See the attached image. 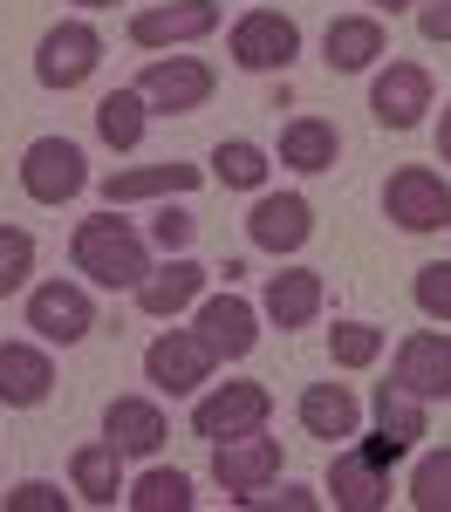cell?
Returning <instances> with one entry per match:
<instances>
[{"label":"cell","instance_id":"1","mask_svg":"<svg viewBox=\"0 0 451 512\" xmlns=\"http://www.w3.org/2000/svg\"><path fill=\"white\" fill-rule=\"evenodd\" d=\"M69 260H76V274H89L96 287H130V294H137V280L151 274L144 233H137L130 219H117V205L96 212V219H82L76 239H69Z\"/></svg>","mask_w":451,"mask_h":512},{"label":"cell","instance_id":"2","mask_svg":"<svg viewBox=\"0 0 451 512\" xmlns=\"http://www.w3.org/2000/svg\"><path fill=\"white\" fill-rule=\"evenodd\" d=\"M383 219H390L397 233H445L451 226V185L431 164H404V171H390V185H383Z\"/></svg>","mask_w":451,"mask_h":512},{"label":"cell","instance_id":"3","mask_svg":"<svg viewBox=\"0 0 451 512\" xmlns=\"http://www.w3.org/2000/svg\"><path fill=\"white\" fill-rule=\"evenodd\" d=\"M103 62V35L89 21H55L35 48V82L41 89H82Z\"/></svg>","mask_w":451,"mask_h":512},{"label":"cell","instance_id":"4","mask_svg":"<svg viewBox=\"0 0 451 512\" xmlns=\"http://www.w3.org/2000/svg\"><path fill=\"white\" fill-rule=\"evenodd\" d=\"M82 185H89L82 144H69V137H35L21 151V192L35 198V205H69Z\"/></svg>","mask_w":451,"mask_h":512},{"label":"cell","instance_id":"5","mask_svg":"<svg viewBox=\"0 0 451 512\" xmlns=\"http://www.w3.org/2000/svg\"><path fill=\"white\" fill-rule=\"evenodd\" d=\"M212 89H219V76L205 69L199 55H158V62L137 76V96H144L151 110H164V117H192V110H205Z\"/></svg>","mask_w":451,"mask_h":512},{"label":"cell","instance_id":"6","mask_svg":"<svg viewBox=\"0 0 451 512\" xmlns=\"http://www.w3.org/2000/svg\"><path fill=\"white\" fill-rule=\"evenodd\" d=\"M267 417H274V396H267V383H219L212 396H199L192 431H199L205 444H226V437L267 431Z\"/></svg>","mask_w":451,"mask_h":512},{"label":"cell","instance_id":"7","mask_svg":"<svg viewBox=\"0 0 451 512\" xmlns=\"http://www.w3.org/2000/svg\"><path fill=\"white\" fill-rule=\"evenodd\" d=\"M226 55H233L240 69H253V76H267V69H287V62L301 55V28H294L287 14H274V7H253V14H240V21H233V35H226Z\"/></svg>","mask_w":451,"mask_h":512},{"label":"cell","instance_id":"8","mask_svg":"<svg viewBox=\"0 0 451 512\" xmlns=\"http://www.w3.org/2000/svg\"><path fill=\"white\" fill-rule=\"evenodd\" d=\"M212 362H219V355L199 342V328H164L158 342L144 349V376H151L164 396H192L205 376H212Z\"/></svg>","mask_w":451,"mask_h":512},{"label":"cell","instance_id":"9","mask_svg":"<svg viewBox=\"0 0 451 512\" xmlns=\"http://www.w3.org/2000/svg\"><path fill=\"white\" fill-rule=\"evenodd\" d=\"M212 478H219V492H260V485H274L281 478V437L267 431H246V437H226V444H212Z\"/></svg>","mask_w":451,"mask_h":512},{"label":"cell","instance_id":"10","mask_svg":"<svg viewBox=\"0 0 451 512\" xmlns=\"http://www.w3.org/2000/svg\"><path fill=\"white\" fill-rule=\"evenodd\" d=\"M28 328H35L41 342H82L89 328H96V301L82 294L76 280H41L35 294H28Z\"/></svg>","mask_w":451,"mask_h":512},{"label":"cell","instance_id":"11","mask_svg":"<svg viewBox=\"0 0 451 512\" xmlns=\"http://www.w3.org/2000/svg\"><path fill=\"white\" fill-rule=\"evenodd\" d=\"M390 383L417 390L424 403L451 396V335L445 328H417V335H404V342H397V362H390Z\"/></svg>","mask_w":451,"mask_h":512},{"label":"cell","instance_id":"12","mask_svg":"<svg viewBox=\"0 0 451 512\" xmlns=\"http://www.w3.org/2000/svg\"><path fill=\"white\" fill-rule=\"evenodd\" d=\"M308 233H315V205L301 192H267V198H253V212H246V239L260 253H301Z\"/></svg>","mask_w":451,"mask_h":512},{"label":"cell","instance_id":"13","mask_svg":"<svg viewBox=\"0 0 451 512\" xmlns=\"http://www.w3.org/2000/svg\"><path fill=\"white\" fill-rule=\"evenodd\" d=\"M424 110H431V69L424 62H390L383 76L369 82V117L383 130H410Z\"/></svg>","mask_w":451,"mask_h":512},{"label":"cell","instance_id":"14","mask_svg":"<svg viewBox=\"0 0 451 512\" xmlns=\"http://www.w3.org/2000/svg\"><path fill=\"white\" fill-rule=\"evenodd\" d=\"M219 28V0H164V7H144L130 21V41L137 48H178V41H199Z\"/></svg>","mask_w":451,"mask_h":512},{"label":"cell","instance_id":"15","mask_svg":"<svg viewBox=\"0 0 451 512\" xmlns=\"http://www.w3.org/2000/svg\"><path fill=\"white\" fill-rule=\"evenodd\" d=\"M328 499L342 512H383L390 506V465H376L363 444L335 451V465H328Z\"/></svg>","mask_w":451,"mask_h":512},{"label":"cell","instance_id":"16","mask_svg":"<svg viewBox=\"0 0 451 512\" xmlns=\"http://www.w3.org/2000/svg\"><path fill=\"white\" fill-rule=\"evenodd\" d=\"M199 342L219 362H240V355H253V342H260V315L246 308L240 294H205L199 301Z\"/></svg>","mask_w":451,"mask_h":512},{"label":"cell","instance_id":"17","mask_svg":"<svg viewBox=\"0 0 451 512\" xmlns=\"http://www.w3.org/2000/svg\"><path fill=\"white\" fill-rule=\"evenodd\" d=\"M205 280H212V274H205L199 260L171 253L164 267H151V274L137 280V308H144V315H158V321H171L178 308H192V301L205 294Z\"/></svg>","mask_w":451,"mask_h":512},{"label":"cell","instance_id":"18","mask_svg":"<svg viewBox=\"0 0 451 512\" xmlns=\"http://www.w3.org/2000/svg\"><path fill=\"white\" fill-rule=\"evenodd\" d=\"M103 437L117 444L123 458H158L171 431H164V410L151 396H117V403L103 410Z\"/></svg>","mask_w":451,"mask_h":512},{"label":"cell","instance_id":"19","mask_svg":"<svg viewBox=\"0 0 451 512\" xmlns=\"http://www.w3.org/2000/svg\"><path fill=\"white\" fill-rule=\"evenodd\" d=\"M55 390V362L48 349H28V342H0V403L7 410H35Z\"/></svg>","mask_w":451,"mask_h":512},{"label":"cell","instance_id":"20","mask_svg":"<svg viewBox=\"0 0 451 512\" xmlns=\"http://www.w3.org/2000/svg\"><path fill=\"white\" fill-rule=\"evenodd\" d=\"M301 431L322 437V444H342V437L363 431V403L349 383H308L301 390Z\"/></svg>","mask_w":451,"mask_h":512},{"label":"cell","instance_id":"21","mask_svg":"<svg viewBox=\"0 0 451 512\" xmlns=\"http://www.w3.org/2000/svg\"><path fill=\"white\" fill-rule=\"evenodd\" d=\"M205 185V171L199 164H137V171H110L103 178V205H130V198H158V192H171V198H185V192H199Z\"/></svg>","mask_w":451,"mask_h":512},{"label":"cell","instance_id":"22","mask_svg":"<svg viewBox=\"0 0 451 512\" xmlns=\"http://www.w3.org/2000/svg\"><path fill=\"white\" fill-rule=\"evenodd\" d=\"M260 315L274 321V328H308V321L322 315V274L315 267H287V274L267 280V294H260Z\"/></svg>","mask_w":451,"mask_h":512},{"label":"cell","instance_id":"23","mask_svg":"<svg viewBox=\"0 0 451 512\" xmlns=\"http://www.w3.org/2000/svg\"><path fill=\"white\" fill-rule=\"evenodd\" d=\"M383 48H390V35H383V21H376V14H342V21H328V35H322L328 69H342V76L369 69Z\"/></svg>","mask_w":451,"mask_h":512},{"label":"cell","instance_id":"24","mask_svg":"<svg viewBox=\"0 0 451 512\" xmlns=\"http://www.w3.org/2000/svg\"><path fill=\"white\" fill-rule=\"evenodd\" d=\"M335 151H342V137H335L328 117H294L281 130V164L287 171H335Z\"/></svg>","mask_w":451,"mask_h":512},{"label":"cell","instance_id":"25","mask_svg":"<svg viewBox=\"0 0 451 512\" xmlns=\"http://www.w3.org/2000/svg\"><path fill=\"white\" fill-rule=\"evenodd\" d=\"M69 478H76V492L89 506H117L123 492V451L103 437V444H82L76 458H69Z\"/></svg>","mask_w":451,"mask_h":512},{"label":"cell","instance_id":"26","mask_svg":"<svg viewBox=\"0 0 451 512\" xmlns=\"http://www.w3.org/2000/svg\"><path fill=\"white\" fill-rule=\"evenodd\" d=\"M144 130H151V103H144L137 89H110V96L96 103V137H103L110 151H137Z\"/></svg>","mask_w":451,"mask_h":512},{"label":"cell","instance_id":"27","mask_svg":"<svg viewBox=\"0 0 451 512\" xmlns=\"http://www.w3.org/2000/svg\"><path fill=\"white\" fill-rule=\"evenodd\" d=\"M376 431L383 437H397V444H417V437L431 431V403L417 390H404V383H376Z\"/></svg>","mask_w":451,"mask_h":512},{"label":"cell","instance_id":"28","mask_svg":"<svg viewBox=\"0 0 451 512\" xmlns=\"http://www.w3.org/2000/svg\"><path fill=\"white\" fill-rule=\"evenodd\" d=\"M267 171H274L267 151H260V144H246V137H226V144L212 151V178H219V185H233V192H260V185H267Z\"/></svg>","mask_w":451,"mask_h":512},{"label":"cell","instance_id":"29","mask_svg":"<svg viewBox=\"0 0 451 512\" xmlns=\"http://www.w3.org/2000/svg\"><path fill=\"white\" fill-rule=\"evenodd\" d=\"M123 499H130V512H192L199 492H192V478H185V472H164V465H158V472L137 478Z\"/></svg>","mask_w":451,"mask_h":512},{"label":"cell","instance_id":"30","mask_svg":"<svg viewBox=\"0 0 451 512\" xmlns=\"http://www.w3.org/2000/svg\"><path fill=\"white\" fill-rule=\"evenodd\" d=\"M383 355V328L376 321H335L328 328V362L335 369H369Z\"/></svg>","mask_w":451,"mask_h":512},{"label":"cell","instance_id":"31","mask_svg":"<svg viewBox=\"0 0 451 512\" xmlns=\"http://www.w3.org/2000/svg\"><path fill=\"white\" fill-rule=\"evenodd\" d=\"M410 506L417 512H451V444L417 458V472H410Z\"/></svg>","mask_w":451,"mask_h":512},{"label":"cell","instance_id":"32","mask_svg":"<svg viewBox=\"0 0 451 512\" xmlns=\"http://www.w3.org/2000/svg\"><path fill=\"white\" fill-rule=\"evenodd\" d=\"M28 274H35V239L21 226H0V301L14 287H28Z\"/></svg>","mask_w":451,"mask_h":512},{"label":"cell","instance_id":"33","mask_svg":"<svg viewBox=\"0 0 451 512\" xmlns=\"http://www.w3.org/2000/svg\"><path fill=\"white\" fill-rule=\"evenodd\" d=\"M410 301H417L431 321H451V260L417 267V280H410Z\"/></svg>","mask_w":451,"mask_h":512},{"label":"cell","instance_id":"34","mask_svg":"<svg viewBox=\"0 0 451 512\" xmlns=\"http://www.w3.org/2000/svg\"><path fill=\"white\" fill-rule=\"evenodd\" d=\"M233 506H246V512H274V506H287V512H315L322 506V492H308V485H260V492H246V499H233Z\"/></svg>","mask_w":451,"mask_h":512},{"label":"cell","instance_id":"35","mask_svg":"<svg viewBox=\"0 0 451 512\" xmlns=\"http://www.w3.org/2000/svg\"><path fill=\"white\" fill-rule=\"evenodd\" d=\"M192 233H199V219H192L185 205H164L158 219H151V239H158L164 253H185V246H192Z\"/></svg>","mask_w":451,"mask_h":512},{"label":"cell","instance_id":"36","mask_svg":"<svg viewBox=\"0 0 451 512\" xmlns=\"http://www.w3.org/2000/svg\"><path fill=\"white\" fill-rule=\"evenodd\" d=\"M62 485H48V478H28V485H14L7 492V512H62Z\"/></svg>","mask_w":451,"mask_h":512},{"label":"cell","instance_id":"37","mask_svg":"<svg viewBox=\"0 0 451 512\" xmlns=\"http://www.w3.org/2000/svg\"><path fill=\"white\" fill-rule=\"evenodd\" d=\"M417 28L424 41H451V0H417Z\"/></svg>","mask_w":451,"mask_h":512},{"label":"cell","instance_id":"38","mask_svg":"<svg viewBox=\"0 0 451 512\" xmlns=\"http://www.w3.org/2000/svg\"><path fill=\"white\" fill-rule=\"evenodd\" d=\"M438 158L451 164V103H445V117H438Z\"/></svg>","mask_w":451,"mask_h":512},{"label":"cell","instance_id":"39","mask_svg":"<svg viewBox=\"0 0 451 512\" xmlns=\"http://www.w3.org/2000/svg\"><path fill=\"white\" fill-rule=\"evenodd\" d=\"M376 14H404V7H417V0H369Z\"/></svg>","mask_w":451,"mask_h":512},{"label":"cell","instance_id":"40","mask_svg":"<svg viewBox=\"0 0 451 512\" xmlns=\"http://www.w3.org/2000/svg\"><path fill=\"white\" fill-rule=\"evenodd\" d=\"M76 7H117V0H76Z\"/></svg>","mask_w":451,"mask_h":512}]
</instances>
